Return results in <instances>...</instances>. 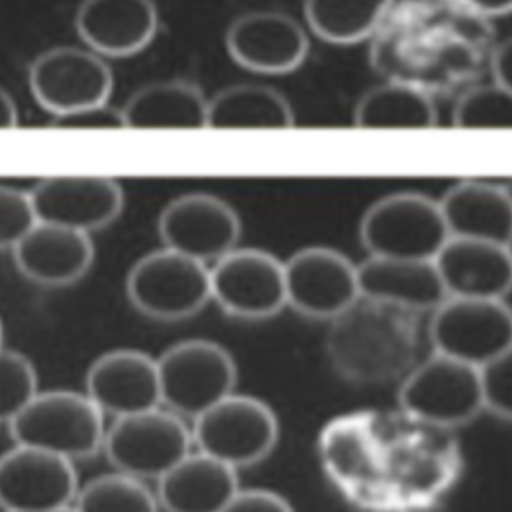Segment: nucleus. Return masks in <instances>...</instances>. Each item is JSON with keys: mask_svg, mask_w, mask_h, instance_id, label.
<instances>
[{"mask_svg": "<svg viewBox=\"0 0 512 512\" xmlns=\"http://www.w3.org/2000/svg\"><path fill=\"white\" fill-rule=\"evenodd\" d=\"M290 100L266 84H234L208 98L206 128H290Z\"/></svg>", "mask_w": 512, "mask_h": 512, "instance_id": "26", "label": "nucleus"}, {"mask_svg": "<svg viewBox=\"0 0 512 512\" xmlns=\"http://www.w3.org/2000/svg\"><path fill=\"white\" fill-rule=\"evenodd\" d=\"M438 208L452 238L510 246L512 196L506 184L480 178L460 180L442 194Z\"/></svg>", "mask_w": 512, "mask_h": 512, "instance_id": "22", "label": "nucleus"}, {"mask_svg": "<svg viewBox=\"0 0 512 512\" xmlns=\"http://www.w3.org/2000/svg\"><path fill=\"white\" fill-rule=\"evenodd\" d=\"M434 354L482 366L512 352V314L506 300L444 298L428 324Z\"/></svg>", "mask_w": 512, "mask_h": 512, "instance_id": "10", "label": "nucleus"}, {"mask_svg": "<svg viewBox=\"0 0 512 512\" xmlns=\"http://www.w3.org/2000/svg\"><path fill=\"white\" fill-rule=\"evenodd\" d=\"M284 264L286 306L306 318L334 320L358 298L356 264L330 246H304Z\"/></svg>", "mask_w": 512, "mask_h": 512, "instance_id": "14", "label": "nucleus"}, {"mask_svg": "<svg viewBox=\"0 0 512 512\" xmlns=\"http://www.w3.org/2000/svg\"><path fill=\"white\" fill-rule=\"evenodd\" d=\"M230 58L258 74H290L308 56L304 26L282 10H250L236 16L224 36Z\"/></svg>", "mask_w": 512, "mask_h": 512, "instance_id": "17", "label": "nucleus"}, {"mask_svg": "<svg viewBox=\"0 0 512 512\" xmlns=\"http://www.w3.org/2000/svg\"><path fill=\"white\" fill-rule=\"evenodd\" d=\"M432 262L446 298L506 300L510 292V246L450 236Z\"/></svg>", "mask_w": 512, "mask_h": 512, "instance_id": "20", "label": "nucleus"}, {"mask_svg": "<svg viewBox=\"0 0 512 512\" xmlns=\"http://www.w3.org/2000/svg\"><path fill=\"white\" fill-rule=\"evenodd\" d=\"M160 406L194 420L230 396L238 370L232 354L218 342L188 338L168 346L156 358Z\"/></svg>", "mask_w": 512, "mask_h": 512, "instance_id": "4", "label": "nucleus"}, {"mask_svg": "<svg viewBox=\"0 0 512 512\" xmlns=\"http://www.w3.org/2000/svg\"><path fill=\"white\" fill-rule=\"evenodd\" d=\"M488 68L492 72V84L510 90V42L502 40L488 56Z\"/></svg>", "mask_w": 512, "mask_h": 512, "instance_id": "36", "label": "nucleus"}, {"mask_svg": "<svg viewBox=\"0 0 512 512\" xmlns=\"http://www.w3.org/2000/svg\"><path fill=\"white\" fill-rule=\"evenodd\" d=\"M84 394L112 418L156 408L160 406L156 358L134 348L108 350L88 366Z\"/></svg>", "mask_w": 512, "mask_h": 512, "instance_id": "18", "label": "nucleus"}, {"mask_svg": "<svg viewBox=\"0 0 512 512\" xmlns=\"http://www.w3.org/2000/svg\"><path fill=\"white\" fill-rule=\"evenodd\" d=\"M126 296L142 316L152 320L190 318L210 302L208 266L162 246L132 264Z\"/></svg>", "mask_w": 512, "mask_h": 512, "instance_id": "7", "label": "nucleus"}, {"mask_svg": "<svg viewBox=\"0 0 512 512\" xmlns=\"http://www.w3.org/2000/svg\"><path fill=\"white\" fill-rule=\"evenodd\" d=\"M54 130H108V128H126L122 110L110 102L78 108L66 114L52 116L48 122Z\"/></svg>", "mask_w": 512, "mask_h": 512, "instance_id": "34", "label": "nucleus"}, {"mask_svg": "<svg viewBox=\"0 0 512 512\" xmlns=\"http://www.w3.org/2000/svg\"><path fill=\"white\" fill-rule=\"evenodd\" d=\"M34 222L30 194L0 186V250H12Z\"/></svg>", "mask_w": 512, "mask_h": 512, "instance_id": "33", "label": "nucleus"}, {"mask_svg": "<svg viewBox=\"0 0 512 512\" xmlns=\"http://www.w3.org/2000/svg\"><path fill=\"white\" fill-rule=\"evenodd\" d=\"M460 8L476 16H504L512 8V0H452Z\"/></svg>", "mask_w": 512, "mask_h": 512, "instance_id": "37", "label": "nucleus"}, {"mask_svg": "<svg viewBox=\"0 0 512 512\" xmlns=\"http://www.w3.org/2000/svg\"><path fill=\"white\" fill-rule=\"evenodd\" d=\"M36 222L92 234L110 226L124 208L118 180L102 174H60L36 182L30 192Z\"/></svg>", "mask_w": 512, "mask_h": 512, "instance_id": "15", "label": "nucleus"}, {"mask_svg": "<svg viewBox=\"0 0 512 512\" xmlns=\"http://www.w3.org/2000/svg\"><path fill=\"white\" fill-rule=\"evenodd\" d=\"M418 314L358 298L330 320L326 352L332 368L354 384L402 380L418 364Z\"/></svg>", "mask_w": 512, "mask_h": 512, "instance_id": "2", "label": "nucleus"}, {"mask_svg": "<svg viewBox=\"0 0 512 512\" xmlns=\"http://www.w3.org/2000/svg\"><path fill=\"white\" fill-rule=\"evenodd\" d=\"M192 446L236 472L262 462L278 442L274 410L260 398L230 394L192 420Z\"/></svg>", "mask_w": 512, "mask_h": 512, "instance_id": "6", "label": "nucleus"}, {"mask_svg": "<svg viewBox=\"0 0 512 512\" xmlns=\"http://www.w3.org/2000/svg\"><path fill=\"white\" fill-rule=\"evenodd\" d=\"M398 410L444 430L472 422L482 412L476 368L432 354L400 380Z\"/></svg>", "mask_w": 512, "mask_h": 512, "instance_id": "9", "label": "nucleus"}, {"mask_svg": "<svg viewBox=\"0 0 512 512\" xmlns=\"http://www.w3.org/2000/svg\"><path fill=\"white\" fill-rule=\"evenodd\" d=\"M320 466L332 486L364 512H426L454 488L464 458L452 430L402 410H358L318 434Z\"/></svg>", "mask_w": 512, "mask_h": 512, "instance_id": "1", "label": "nucleus"}, {"mask_svg": "<svg viewBox=\"0 0 512 512\" xmlns=\"http://www.w3.org/2000/svg\"><path fill=\"white\" fill-rule=\"evenodd\" d=\"M352 122L358 128H432L438 124V108L422 86L390 80L358 98Z\"/></svg>", "mask_w": 512, "mask_h": 512, "instance_id": "27", "label": "nucleus"}, {"mask_svg": "<svg viewBox=\"0 0 512 512\" xmlns=\"http://www.w3.org/2000/svg\"><path fill=\"white\" fill-rule=\"evenodd\" d=\"M452 124L456 128H510L512 90L496 84L464 90L452 108Z\"/></svg>", "mask_w": 512, "mask_h": 512, "instance_id": "30", "label": "nucleus"}, {"mask_svg": "<svg viewBox=\"0 0 512 512\" xmlns=\"http://www.w3.org/2000/svg\"><path fill=\"white\" fill-rule=\"evenodd\" d=\"M14 264L34 284L60 288L86 276L94 262L90 234L56 224L34 222L14 244Z\"/></svg>", "mask_w": 512, "mask_h": 512, "instance_id": "21", "label": "nucleus"}, {"mask_svg": "<svg viewBox=\"0 0 512 512\" xmlns=\"http://www.w3.org/2000/svg\"><path fill=\"white\" fill-rule=\"evenodd\" d=\"M18 124V108L12 96L0 88V128H14Z\"/></svg>", "mask_w": 512, "mask_h": 512, "instance_id": "38", "label": "nucleus"}, {"mask_svg": "<svg viewBox=\"0 0 512 512\" xmlns=\"http://www.w3.org/2000/svg\"><path fill=\"white\" fill-rule=\"evenodd\" d=\"M76 512H158L154 492L144 480L122 472H108L88 480L78 488L74 504Z\"/></svg>", "mask_w": 512, "mask_h": 512, "instance_id": "29", "label": "nucleus"}, {"mask_svg": "<svg viewBox=\"0 0 512 512\" xmlns=\"http://www.w3.org/2000/svg\"><path fill=\"white\" fill-rule=\"evenodd\" d=\"M102 450L116 472L138 480H158L192 452V434L184 418L156 406L112 418L104 430Z\"/></svg>", "mask_w": 512, "mask_h": 512, "instance_id": "8", "label": "nucleus"}, {"mask_svg": "<svg viewBox=\"0 0 512 512\" xmlns=\"http://www.w3.org/2000/svg\"><path fill=\"white\" fill-rule=\"evenodd\" d=\"M48 512H76V508L70 504V506H62V508H54V510H48Z\"/></svg>", "mask_w": 512, "mask_h": 512, "instance_id": "39", "label": "nucleus"}, {"mask_svg": "<svg viewBox=\"0 0 512 512\" xmlns=\"http://www.w3.org/2000/svg\"><path fill=\"white\" fill-rule=\"evenodd\" d=\"M210 300L240 320H266L286 308L284 264L262 248L236 246L208 266Z\"/></svg>", "mask_w": 512, "mask_h": 512, "instance_id": "11", "label": "nucleus"}, {"mask_svg": "<svg viewBox=\"0 0 512 512\" xmlns=\"http://www.w3.org/2000/svg\"><path fill=\"white\" fill-rule=\"evenodd\" d=\"M238 472L202 452H188L156 480L164 512H220L238 490Z\"/></svg>", "mask_w": 512, "mask_h": 512, "instance_id": "23", "label": "nucleus"}, {"mask_svg": "<svg viewBox=\"0 0 512 512\" xmlns=\"http://www.w3.org/2000/svg\"><path fill=\"white\" fill-rule=\"evenodd\" d=\"M358 236L368 256L396 260H434L450 238L438 200L420 192H392L372 202Z\"/></svg>", "mask_w": 512, "mask_h": 512, "instance_id": "5", "label": "nucleus"}, {"mask_svg": "<svg viewBox=\"0 0 512 512\" xmlns=\"http://www.w3.org/2000/svg\"><path fill=\"white\" fill-rule=\"evenodd\" d=\"M38 392V374L28 356L0 348V424H8Z\"/></svg>", "mask_w": 512, "mask_h": 512, "instance_id": "31", "label": "nucleus"}, {"mask_svg": "<svg viewBox=\"0 0 512 512\" xmlns=\"http://www.w3.org/2000/svg\"><path fill=\"white\" fill-rule=\"evenodd\" d=\"M208 98L188 80H162L138 88L120 106L126 128H206Z\"/></svg>", "mask_w": 512, "mask_h": 512, "instance_id": "25", "label": "nucleus"}, {"mask_svg": "<svg viewBox=\"0 0 512 512\" xmlns=\"http://www.w3.org/2000/svg\"><path fill=\"white\" fill-rule=\"evenodd\" d=\"M4 344V326H2V320H0V348Z\"/></svg>", "mask_w": 512, "mask_h": 512, "instance_id": "40", "label": "nucleus"}, {"mask_svg": "<svg viewBox=\"0 0 512 512\" xmlns=\"http://www.w3.org/2000/svg\"><path fill=\"white\" fill-rule=\"evenodd\" d=\"M362 298L392 304L410 312L434 310L444 298L432 260H396L368 256L356 264Z\"/></svg>", "mask_w": 512, "mask_h": 512, "instance_id": "24", "label": "nucleus"}, {"mask_svg": "<svg viewBox=\"0 0 512 512\" xmlns=\"http://www.w3.org/2000/svg\"><path fill=\"white\" fill-rule=\"evenodd\" d=\"M158 236L164 248L210 266L238 246L242 220L224 198L188 192L162 208Z\"/></svg>", "mask_w": 512, "mask_h": 512, "instance_id": "13", "label": "nucleus"}, {"mask_svg": "<svg viewBox=\"0 0 512 512\" xmlns=\"http://www.w3.org/2000/svg\"><path fill=\"white\" fill-rule=\"evenodd\" d=\"M78 474L58 454L20 446L0 454V508L4 512H48L74 504Z\"/></svg>", "mask_w": 512, "mask_h": 512, "instance_id": "16", "label": "nucleus"}, {"mask_svg": "<svg viewBox=\"0 0 512 512\" xmlns=\"http://www.w3.org/2000/svg\"><path fill=\"white\" fill-rule=\"evenodd\" d=\"M220 512H294V508L274 490L238 488Z\"/></svg>", "mask_w": 512, "mask_h": 512, "instance_id": "35", "label": "nucleus"}, {"mask_svg": "<svg viewBox=\"0 0 512 512\" xmlns=\"http://www.w3.org/2000/svg\"><path fill=\"white\" fill-rule=\"evenodd\" d=\"M394 0H304L308 28L330 44H356L376 32Z\"/></svg>", "mask_w": 512, "mask_h": 512, "instance_id": "28", "label": "nucleus"}, {"mask_svg": "<svg viewBox=\"0 0 512 512\" xmlns=\"http://www.w3.org/2000/svg\"><path fill=\"white\" fill-rule=\"evenodd\" d=\"M74 26L88 50L102 58H126L154 40L160 18L154 0H82Z\"/></svg>", "mask_w": 512, "mask_h": 512, "instance_id": "19", "label": "nucleus"}, {"mask_svg": "<svg viewBox=\"0 0 512 512\" xmlns=\"http://www.w3.org/2000/svg\"><path fill=\"white\" fill-rule=\"evenodd\" d=\"M28 84L34 100L58 116L110 102L114 74L106 58L88 48L56 46L32 60Z\"/></svg>", "mask_w": 512, "mask_h": 512, "instance_id": "12", "label": "nucleus"}, {"mask_svg": "<svg viewBox=\"0 0 512 512\" xmlns=\"http://www.w3.org/2000/svg\"><path fill=\"white\" fill-rule=\"evenodd\" d=\"M104 414L82 392L46 390L8 422L14 444L58 454L68 460H84L102 450Z\"/></svg>", "mask_w": 512, "mask_h": 512, "instance_id": "3", "label": "nucleus"}, {"mask_svg": "<svg viewBox=\"0 0 512 512\" xmlns=\"http://www.w3.org/2000/svg\"><path fill=\"white\" fill-rule=\"evenodd\" d=\"M512 352L478 366V392L482 412L508 422L512 414Z\"/></svg>", "mask_w": 512, "mask_h": 512, "instance_id": "32", "label": "nucleus"}]
</instances>
